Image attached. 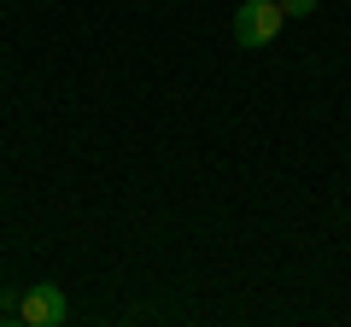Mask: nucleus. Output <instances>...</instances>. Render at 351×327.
<instances>
[{
    "instance_id": "3",
    "label": "nucleus",
    "mask_w": 351,
    "mask_h": 327,
    "mask_svg": "<svg viewBox=\"0 0 351 327\" xmlns=\"http://www.w3.org/2000/svg\"><path fill=\"white\" fill-rule=\"evenodd\" d=\"M281 12H287V18H311L316 0H281Z\"/></svg>"
},
{
    "instance_id": "2",
    "label": "nucleus",
    "mask_w": 351,
    "mask_h": 327,
    "mask_svg": "<svg viewBox=\"0 0 351 327\" xmlns=\"http://www.w3.org/2000/svg\"><path fill=\"white\" fill-rule=\"evenodd\" d=\"M64 315H71V298H64V287H53V280H41V287H29L24 298H18V322H29V327H59Z\"/></svg>"
},
{
    "instance_id": "1",
    "label": "nucleus",
    "mask_w": 351,
    "mask_h": 327,
    "mask_svg": "<svg viewBox=\"0 0 351 327\" xmlns=\"http://www.w3.org/2000/svg\"><path fill=\"white\" fill-rule=\"evenodd\" d=\"M287 12H281V0H240L234 6V41L240 47H269L281 36Z\"/></svg>"
}]
</instances>
